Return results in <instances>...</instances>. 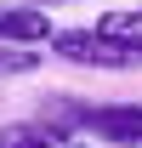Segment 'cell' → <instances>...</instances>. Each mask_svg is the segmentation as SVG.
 <instances>
[{"label":"cell","mask_w":142,"mask_h":148,"mask_svg":"<svg viewBox=\"0 0 142 148\" xmlns=\"http://www.w3.org/2000/svg\"><path fill=\"white\" fill-rule=\"evenodd\" d=\"M97 29H102V34L114 40V46H125V51H131V57L142 63V12H137V6L102 12V17H97Z\"/></svg>","instance_id":"obj_5"},{"label":"cell","mask_w":142,"mask_h":148,"mask_svg":"<svg viewBox=\"0 0 142 148\" xmlns=\"http://www.w3.org/2000/svg\"><path fill=\"white\" fill-rule=\"evenodd\" d=\"M80 131H97L114 148H142V103H102L80 108Z\"/></svg>","instance_id":"obj_2"},{"label":"cell","mask_w":142,"mask_h":148,"mask_svg":"<svg viewBox=\"0 0 142 148\" xmlns=\"http://www.w3.org/2000/svg\"><path fill=\"white\" fill-rule=\"evenodd\" d=\"M51 17H46V6H0V40L6 46H51Z\"/></svg>","instance_id":"obj_3"},{"label":"cell","mask_w":142,"mask_h":148,"mask_svg":"<svg viewBox=\"0 0 142 148\" xmlns=\"http://www.w3.org/2000/svg\"><path fill=\"white\" fill-rule=\"evenodd\" d=\"M51 51L68 57V63H80V69H137V57L125 46H114L102 29H57Z\"/></svg>","instance_id":"obj_1"},{"label":"cell","mask_w":142,"mask_h":148,"mask_svg":"<svg viewBox=\"0 0 142 148\" xmlns=\"http://www.w3.org/2000/svg\"><path fill=\"white\" fill-rule=\"evenodd\" d=\"M40 57H34V46H6L0 40V74H29Z\"/></svg>","instance_id":"obj_6"},{"label":"cell","mask_w":142,"mask_h":148,"mask_svg":"<svg viewBox=\"0 0 142 148\" xmlns=\"http://www.w3.org/2000/svg\"><path fill=\"white\" fill-rule=\"evenodd\" d=\"M29 6H68V0H29Z\"/></svg>","instance_id":"obj_7"},{"label":"cell","mask_w":142,"mask_h":148,"mask_svg":"<svg viewBox=\"0 0 142 148\" xmlns=\"http://www.w3.org/2000/svg\"><path fill=\"white\" fill-rule=\"evenodd\" d=\"M0 148H85V143L51 120H12V125H0Z\"/></svg>","instance_id":"obj_4"}]
</instances>
